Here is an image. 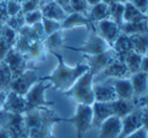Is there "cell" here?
<instances>
[{
	"mask_svg": "<svg viewBox=\"0 0 148 138\" xmlns=\"http://www.w3.org/2000/svg\"><path fill=\"white\" fill-rule=\"evenodd\" d=\"M142 56L139 54L135 53V51H131L129 54H127V56H125L124 62L126 65L128 72L130 75L136 74V73L140 72L141 71V62H142Z\"/></svg>",
	"mask_w": 148,
	"mask_h": 138,
	"instance_id": "83f0119b",
	"label": "cell"
},
{
	"mask_svg": "<svg viewBox=\"0 0 148 138\" xmlns=\"http://www.w3.org/2000/svg\"><path fill=\"white\" fill-rule=\"evenodd\" d=\"M88 18L93 23H96L100 20L110 18L109 5L104 3V2H100L96 5L91 6L88 12Z\"/></svg>",
	"mask_w": 148,
	"mask_h": 138,
	"instance_id": "cb8c5ba5",
	"label": "cell"
},
{
	"mask_svg": "<svg viewBox=\"0 0 148 138\" xmlns=\"http://www.w3.org/2000/svg\"><path fill=\"white\" fill-rule=\"evenodd\" d=\"M93 110V120H92V127L99 129L101 124L108 119L109 117L114 116L113 111L110 103H101V102H94L92 104Z\"/></svg>",
	"mask_w": 148,
	"mask_h": 138,
	"instance_id": "e0dca14e",
	"label": "cell"
},
{
	"mask_svg": "<svg viewBox=\"0 0 148 138\" xmlns=\"http://www.w3.org/2000/svg\"><path fill=\"white\" fill-rule=\"evenodd\" d=\"M130 82L133 88L134 98L139 99L148 93V81L147 74L144 72H138L136 74L131 75Z\"/></svg>",
	"mask_w": 148,
	"mask_h": 138,
	"instance_id": "44dd1931",
	"label": "cell"
},
{
	"mask_svg": "<svg viewBox=\"0 0 148 138\" xmlns=\"http://www.w3.org/2000/svg\"><path fill=\"white\" fill-rule=\"evenodd\" d=\"M147 81H148V74H147Z\"/></svg>",
	"mask_w": 148,
	"mask_h": 138,
	"instance_id": "9f6ffc18",
	"label": "cell"
},
{
	"mask_svg": "<svg viewBox=\"0 0 148 138\" xmlns=\"http://www.w3.org/2000/svg\"><path fill=\"white\" fill-rule=\"evenodd\" d=\"M124 7V16H123L124 22H136L147 19L146 15L137 9L135 6H133L130 2L125 3Z\"/></svg>",
	"mask_w": 148,
	"mask_h": 138,
	"instance_id": "f1b7e54d",
	"label": "cell"
},
{
	"mask_svg": "<svg viewBox=\"0 0 148 138\" xmlns=\"http://www.w3.org/2000/svg\"><path fill=\"white\" fill-rule=\"evenodd\" d=\"M64 47L68 49L74 51H78V53H82L84 55H98V54H101L106 51L107 49H111L109 45L97 33L95 27L90 29V34L87 38V41H85V43L81 47H66L64 45Z\"/></svg>",
	"mask_w": 148,
	"mask_h": 138,
	"instance_id": "52a82bcc",
	"label": "cell"
},
{
	"mask_svg": "<svg viewBox=\"0 0 148 138\" xmlns=\"http://www.w3.org/2000/svg\"><path fill=\"white\" fill-rule=\"evenodd\" d=\"M9 18L7 13V9H6V1L0 2V23L4 24L7 19Z\"/></svg>",
	"mask_w": 148,
	"mask_h": 138,
	"instance_id": "60d3db41",
	"label": "cell"
},
{
	"mask_svg": "<svg viewBox=\"0 0 148 138\" xmlns=\"http://www.w3.org/2000/svg\"><path fill=\"white\" fill-rule=\"evenodd\" d=\"M124 4L119 3V2H113L112 4L109 5V15L110 19L113 20L116 24H118L121 27L124 20H123V16H124Z\"/></svg>",
	"mask_w": 148,
	"mask_h": 138,
	"instance_id": "4dcf8cb0",
	"label": "cell"
},
{
	"mask_svg": "<svg viewBox=\"0 0 148 138\" xmlns=\"http://www.w3.org/2000/svg\"><path fill=\"white\" fill-rule=\"evenodd\" d=\"M5 24H7L8 26H10L12 29L16 31L18 33L19 29L22 27V26L25 25V21H24V14L22 12L16 14V15L10 16L7 19V21L5 22Z\"/></svg>",
	"mask_w": 148,
	"mask_h": 138,
	"instance_id": "e575fe53",
	"label": "cell"
},
{
	"mask_svg": "<svg viewBox=\"0 0 148 138\" xmlns=\"http://www.w3.org/2000/svg\"><path fill=\"white\" fill-rule=\"evenodd\" d=\"M111 108L113 111L114 116H117L119 118H124L128 114L132 113L135 110L136 104L134 100H122L117 99L113 102H110Z\"/></svg>",
	"mask_w": 148,
	"mask_h": 138,
	"instance_id": "7402d4cb",
	"label": "cell"
},
{
	"mask_svg": "<svg viewBox=\"0 0 148 138\" xmlns=\"http://www.w3.org/2000/svg\"><path fill=\"white\" fill-rule=\"evenodd\" d=\"M2 26H3V24L0 23V36H1V30H2Z\"/></svg>",
	"mask_w": 148,
	"mask_h": 138,
	"instance_id": "f5cc1de1",
	"label": "cell"
},
{
	"mask_svg": "<svg viewBox=\"0 0 148 138\" xmlns=\"http://www.w3.org/2000/svg\"><path fill=\"white\" fill-rule=\"evenodd\" d=\"M13 1H16V2H18V3L21 4L22 2H24V1H25V0H13Z\"/></svg>",
	"mask_w": 148,
	"mask_h": 138,
	"instance_id": "816d5d0a",
	"label": "cell"
},
{
	"mask_svg": "<svg viewBox=\"0 0 148 138\" xmlns=\"http://www.w3.org/2000/svg\"><path fill=\"white\" fill-rule=\"evenodd\" d=\"M40 22H41V25H42L43 32H45V36H47V35H49V34H51V33L62 29L60 28V22L57 21V20L51 19V18H47L42 16Z\"/></svg>",
	"mask_w": 148,
	"mask_h": 138,
	"instance_id": "836d02e7",
	"label": "cell"
},
{
	"mask_svg": "<svg viewBox=\"0 0 148 138\" xmlns=\"http://www.w3.org/2000/svg\"><path fill=\"white\" fill-rule=\"evenodd\" d=\"M23 115L28 138H56L53 127L64 122V118L49 107L35 108Z\"/></svg>",
	"mask_w": 148,
	"mask_h": 138,
	"instance_id": "6da1fadb",
	"label": "cell"
},
{
	"mask_svg": "<svg viewBox=\"0 0 148 138\" xmlns=\"http://www.w3.org/2000/svg\"><path fill=\"white\" fill-rule=\"evenodd\" d=\"M0 37H2L10 47H14V45H15V43H16V41H17L18 33L16 32L14 29H12L10 26H8L7 24L4 23L3 26H2L1 36Z\"/></svg>",
	"mask_w": 148,
	"mask_h": 138,
	"instance_id": "d6a6232c",
	"label": "cell"
},
{
	"mask_svg": "<svg viewBox=\"0 0 148 138\" xmlns=\"http://www.w3.org/2000/svg\"><path fill=\"white\" fill-rule=\"evenodd\" d=\"M27 60L28 58L24 54L12 47L9 49L3 62L9 67L12 77L14 79L21 75L25 70H27Z\"/></svg>",
	"mask_w": 148,
	"mask_h": 138,
	"instance_id": "30bf717a",
	"label": "cell"
},
{
	"mask_svg": "<svg viewBox=\"0 0 148 138\" xmlns=\"http://www.w3.org/2000/svg\"><path fill=\"white\" fill-rule=\"evenodd\" d=\"M101 1L106 4H108V5H110V4H112L113 2H115V0H101Z\"/></svg>",
	"mask_w": 148,
	"mask_h": 138,
	"instance_id": "681fc988",
	"label": "cell"
},
{
	"mask_svg": "<svg viewBox=\"0 0 148 138\" xmlns=\"http://www.w3.org/2000/svg\"><path fill=\"white\" fill-rule=\"evenodd\" d=\"M128 75L130 74H129L126 65L116 58L105 70L94 77V82L96 81L100 82L101 80H109V79H123L126 78Z\"/></svg>",
	"mask_w": 148,
	"mask_h": 138,
	"instance_id": "7c38bea8",
	"label": "cell"
},
{
	"mask_svg": "<svg viewBox=\"0 0 148 138\" xmlns=\"http://www.w3.org/2000/svg\"><path fill=\"white\" fill-rule=\"evenodd\" d=\"M45 51L47 49H45L42 41H33V43H31L28 51L24 55L26 56V58H30V60H40L41 58H45Z\"/></svg>",
	"mask_w": 148,
	"mask_h": 138,
	"instance_id": "1f68e13d",
	"label": "cell"
},
{
	"mask_svg": "<svg viewBox=\"0 0 148 138\" xmlns=\"http://www.w3.org/2000/svg\"><path fill=\"white\" fill-rule=\"evenodd\" d=\"M132 51L141 56H145L148 51V33L129 35Z\"/></svg>",
	"mask_w": 148,
	"mask_h": 138,
	"instance_id": "484cf974",
	"label": "cell"
},
{
	"mask_svg": "<svg viewBox=\"0 0 148 138\" xmlns=\"http://www.w3.org/2000/svg\"><path fill=\"white\" fill-rule=\"evenodd\" d=\"M7 93H8V92L0 91V110L3 109L4 103H5L6 97H7Z\"/></svg>",
	"mask_w": 148,
	"mask_h": 138,
	"instance_id": "bcb514c9",
	"label": "cell"
},
{
	"mask_svg": "<svg viewBox=\"0 0 148 138\" xmlns=\"http://www.w3.org/2000/svg\"><path fill=\"white\" fill-rule=\"evenodd\" d=\"M6 9H7L8 16H13L21 12V4L13 0H7L6 1Z\"/></svg>",
	"mask_w": 148,
	"mask_h": 138,
	"instance_id": "74e56055",
	"label": "cell"
},
{
	"mask_svg": "<svg viewBox=\"0 0 148 138\" xmlns=\"http://www.w3.org/2000/svg\"><path fill=\"white\" fill-rule=\"evenodd\" d=\"M42 43L45 49L49 51H55L56 49L62 47L64 43V37L62 30L60 29V30H58L56 32L45 36V39L42 41Z\"/></svg>",
	"mask_w": 148,
	"mask_h": 138,
	"instance_id": "4316f807",
	"label": "cell"
},
{
	"mask_svg": "<svg viewBox=\"0 0 148 138\" xmlns=\"http://www.w3.org/2000/svg\"><path fill=\"white\" fill-rule=\"evenodd\" d=\"M39 9H40L43 17L51 18V19L57 20L60 22H62L68 15V13L62 9V7L56 0L45 2L40 5Z\"/></svg>",
	"mask_w": 148,
	"mask_h": 138,
	"instance_id": "d6986e66",
	"label": "cell"
},
{
	"mask_svg": "<svg viewBox=\"0 0 148 138\" xmlns=\"http://www.w3.org/2000/svg\"><path fill=\"white\" fill-rule=\"evenodd\" d=\"M141 110V122H142V128L148 131V110L144 108H140Z\"/></svg>",
	"mask_w": 148,
	"mask_h": 138,
	"instance_id": "b9f144b4",
	"label": "cell"
},
{
	"mask_svg": "<svg viewBox=\"0 0 148 138\" xmlns=\"http://www.w3.org/2000/svg\"><path fill=\"white\" fill-rule=\"evenodd\" d=\"M1 1H7V0H0V2H1Z\"/></svg>",
	"mask_w": 148,
	"mask_h": 138,
	"instance_id": "11a10c76",
	"label": "cell"
},
{
	"mask_svg": "<svg viewBox=\"0 0 148 138\" xmlns=\"http://www.w3.org/2000/svg\"><path fill=\"white\" fill-rule=\"evenodd\" d=\"M122 131L121 118L111 116L106 119L99 128V138H119Z\"/></svg>",
	"mask_w": 148,
	"mask_h": 138,
	"instance_id": "5bb4252c",
	"label": "cell"
},
{
	"mask_svg": "<svg viewBox=\"0 0 148 138\" xmlns=\"http://www.w3.org/2000/svg\"><path fill=\"white\" fill-rule=\"evenodd\" d=\"M93 110L92 105L77 104L76 112L70 118H64V122L72 124L76 129L77 138H84L85 134L92 128Z\"/></svg>",
	"mask_w": 148,
	"mask_h": 138,
	"instance_id": "5b68a950",
	"label": "cell"
},
{
	"mask_svg": "<svg viewBox=\"0 0 148 138\" xmlns=\"http://www.w3.org/2000/svg\"><path fill=\"white\" fill-rule=\"evenodd\" d=\"M41 5V0H25L21 3V12L23 14L39 9Z\"/></svg>",
	"mask_w": 148,
	"mask_h": 138,
	"instance_id": "8d00e7d4",
	"label": "cell"
},
{
	"mask_svg": "<svg viewBox=\"0 0 148 138\" xmlns=\"http://www.w3.org/2000/svg\"><path fill=\"white\" fill-rule=\"evenodd\" d=\"M0 138H9V136H8L7 132H6L4 129L0 128Z\"/></svg>",
	"mask_w": 148,
	"mask_h": 138,
	"instance_id": "c3c4849f",
	"label": "cell"
},
{
	"mask_svg": "<svg viewBox=\"0 0 148 138\" xmlns=\"http://www.w3.org/2000/svg\"><path fill=\"white\" fill-rule=\"evenodd\" d=\"M112 49L115 51L118 60H121V62H123L125 56H127V54H129L131 51H132L130 36L121 32L120 35H119L117 37V39L115 41V43H114Z\"/></svg>",
	"mask_w": 148,
	"mask_h": 138,
	"instance_id": "603a6c76",
	"label": "cell"
},
{
	"mask_svg": "<svg viewBox=\"0 0 148 138\" xmlns=\"http://www.w3.org/2000/svg\"><path fill=\"white\" fill-rule=\"evenodd\" d=\"M38 81L39 77L36 71L32 69H27L21 75L12 80L9 91L14 92L20 96H25V94L29 91L30 88Z\"/></svg>",
	"mask_w": 148,
	"mask_h": 138,
	"instance_id": "9c48e42d",
	"label": "cell"
},
{
	"mask_svg": "<svg viewBox=\"0 0 148 138\" xmlns=\"http://www.w3.org/2000/svg\"><path fill=\"white\" fill-rule=\"evenodd\" d=\"M128 2H130L133 6H135L137 9L140 10L144 14L148 9V0H129Z\"/></svg>",
	"mask_w": 148,
	"mask_h": 138,
	"instance_id": "f35d334b",
	"label": "cell"
},
{
	"mask_svg": "<svg viewBox=\"0 0 148 138\" xmlns=\"http://www.w3.org/2000/svg\"><path fill=\"white\" fill-rule=\"evenodd\" d=\"M120 30L126 35L148 33V20L145 19L136 22H124L121 25Z\"/></svg>",
	"mask_w": 148,
	"mask_h": 138,
	"instance_id": "d4e9b609",
	"label": "cell"
},
{
	"mask_svg": "<svg viewBox=\"0 0 148 138\" xmlns=\"http://www.w3.org/2000/svg\"><path fill=\"white\" fill-rule=\"evenodd\" d=\"M146 55H148V51H147V54H146Z\"/></svg>",
	"mask_w": 148,
	"mask_h": 138,
	"instance_id": "680465c9",
	"label": "cell"
},
{
	"mask_svg": "<svg viewBox=\"0 0 148 138\" xmlns=\"http://www.w3.org/2000/svg\"><path fill=\"white\" fill-rule=\"evenodd\" d=\"M10 49H12V47H10L6 43V41L2 37H0V62L4 60V58H5V56L8 54Z\"/></svg>",
	"mask_w": 148,
	"mask_h": 138,
	"instance_id": "ab89813d",
	"label": "cell"
},
{
	"mask_svg": "<svg viewBox=\"0 0 148 138\" xmlns=\"http://www.w3.org/2000/svg\"><path fill=\"white\" fill-rule=\"evenodd\" d=\"M122 122V131L119 138H126L137 131L138 129L142 128V122H141V110H134L132 113L125 116L121 119Z\"/></svg>",
	"mask_w": 148,
	"mask_h": 138,
	"instance_id": "4fadbf2b",
	"label": "cell"
},
{
	"mask_svg": "<svg viewBox=\"0 0 148 138\" xmlns=\"http://www.w3.org/2000/svg\"><path fill=\"white\" fill-rule=\"evenodd\" d=\"M112 86L114 87L118 99L122 100H133L134 94H133V88L131 85L130 79H111Z\"/></svg>",
	"mask_w": 148,
	"mask_h": 138,
	"instance_id": "ffe728a7",
	"label": "cell"
},
{
	"mask_svg": "<svg viewBox=\"0 0 148 138\" xmlns=\"http://www.w3.org/2000/svg\"><path fill=\"white\" fill-rule=\"evenodd\" d=\"M135 104L137 106H139L140 108H144V109L148 110V93L143 97L139 98V99H136V101H134Z\"/></svg>",
	"mask_w": 148,
	"mask_h": 138,
	"instance_id": "7bdbcfd3",
	"label": "cell"
},
{
	"mask_svg": "<svg viewBox=\"0 0 148 138\" xmlns=\"http://www.w3.org/2000/svg\"><path fill=\"white\" fill-rule=\"evenodd\" d=\"M78 26H85L90 29L95 27V24L91 21L85 14H82L80 12H72L66 15V17L60 22V28L62 30L64 29H72Z\"/></svg>",
	"mask_w": 148,
	"mask_h": 138,
	"instance_id": "2e32d148",
	"label": "cell"
},
{
	"mask_svg": "<svg viewBox=\"0 0 148 138\" xmlns=\"http://www.w3.org/2000/svg\"><path fill=\"white\" fill-rule=\"evenodd\" d=\"M49 53L57 58L58 65L51 74L39 79L45 82H49L55 90L62 91V93L68 91L82 75L89 71V66L87 64L79 62L75 67H70L66 64L64 56L60 54L55 51Z\"/></svg>",
	"mask_w": 148,
	"mask_h": 138,
	"instance_id": "7a4b0ae2",
	"label": "cell"
},
{
	"mask_svg": "<svg viewBox=\"0 0 148 138\" xmlns=\"http://www.w3.org/2000/svg\"><path fill=\"white\" fill-rule=\"evenodd\" d=\"M147 138H148V132H147Z\"/></svg>",
	"mask_w": 148,
	"mask_h": 138,
	"instance_id": "6f0895ef",
	"label": "cell"
},
{
	"mask_svg": "<svg viewBox=\"0 0 148 138\" xmlns=\"http://www.w3.org/2000/svg\"><path fill=\"white\" fill-rule=\"evenodd\" d=\"M95 24V29L97 31V33L110 45L113 47L114 43L117 39V37L120 35L121 30L120 26L118 24H116L113 20H111L110 18L108 19H103L100 21L96 22Z\"/></svg>",
	"mask_w": 148,
	"mask_h": 138,
	"instance_id": "8fae6325",
	"label": "cell"
},
{
	"mask_svg": "<svg viewBox=\"0 0 148 138\" xmlns=\"http://www.w3.org/2000/svg\"><path fill=\"white\" fill-rule=\"evenodd\" d=\"M93 87L94 75L88 71L82 75L68 91L64 92V95L71 98L77 104L92 105L95 102Z\"/></svg>",
	"mask_w": 148,
	"mask_h": 138,
	"instance_id": "3957f363",
	"label": "cell"
},
{
	"mask_svg": "<svg viewBox=\"0 0 148 138\" xmlns=\"http://www.w3.org/2000/svg\"><path fill=\"white\" fill-rule=\"evenodd\" d=\"M41 18H42V13H41L40 9H35V10H33V11L27 12V13L24 14V21H25V24L29 26L40 22Z\"/></svg>",
	"mask_w": 148,
	"mask_h": 138,
	"instance_id": "d590c367",
	"label": "cell"
},
{
	"mask_svg": "<svg viewBox=\"0 0 148 138\" xmlns=\"http://www.w3.org/2000/svg\"><path fill=\"white\" fill-rule=\"evenodd\" d=\"M94 96L95 102L110 103L117 100V95L114 87L110 82L107 83H94Z\"/></svg>",
	"mask_w": 148,
	"mask_h": 138,
	"instance_id": "9a60e30c",
	"label": "cell"
},
{
	"mask_svg": "<svg viewBox=\"0 0 148 138\" xmlns=\"http://www.w3.org/2000/svg\"><path fill=\"white\" fill-rule=\"evenodd\" d=\"M147 132L148 131L145 130L144 128H140L126 138H147Z\"/></svg>",
	"mask_w": 148,
	"mask_h": 138,
	"instance_id": "ee69618b",
	"label": "cell"
},
{
	"mask_svg": "<svg viewBox=\"0 0 148 138\" xmlns=\"http://www.w3.org/2000/svg\"><path fill=\"white\" fill-rule=\"evenodd\" d=\"M3 110L13 114H24L26 112V102L24 96H20L12 91H8Z\"/></svg>",
	"mask_w": 148,
	"mask_h": 138,
	"instance_id": "ac0fdd59",
	"label": "cell"
},
{
	"mask_svg": "<svg viewBox=\"0 0 148 138\" xmlns=\"http://www.w3.org/2000/svg\"><path fill=\"white\" fill-rule=\"evenodd\" d=\"M84 58H86L87 65L89 66V71L94 75V77L104 71L112 62L117 58L115 51L113 49H109L106 51L98 55H84Z\"/></svg>",
	"mask_w": 148,
	"mask_h": 138,
	"instance_id": "ba28073f",
	"label": "cell"
},
{
	"mask_svg": "<svg viewBox=\"0 0 148 138\" xmlns=\"http://www.w3.org/2000/svg\"><path fill=\"white\" fill-rule=\"evenodd\" d=\"M145 15H146V18H147V20H148V9L146 10V12H145Z\"/></svg>",
	"mask_w": 148,
	"mask_h": 138,
	"instance_id": "db71d44e",
	"label": "cell"
},
{
	"mask_svg": "<svg viewBox=\"0 0 148 138\" xmlns=\"http://www.w3.org/2000/svg\"><path fill=\"white\" fill-rule=\"evenodd\" d=\"M49 88H51V84L49 82L41 81L39 79L38 82L35 83L24 96L26 102V111H30L39 107H51V106H53V102L49 101L45 98V92Z\"/></svg>",
	"mask_w": 148,
	"mask_h": 138,
	"instance_id": "8992f818",
	"label": "cell"
},
{
	"mask_svg": "<svg viewBox=\"0 0 148 138\" xmlns=\"http://www.w3.org/2000/svg\"><path fill=\"white\" fill-rule=\"evenodd\" d=\"M13 77L9 67L4 62H0V91L8 92Z\"/></svg>",
	"mask_w": 148,
	"mask_h": 138,
	"instance_id": "f546056e",
	"label": "cell"
},
{
	"mask_svg": "<svg viewBox=\"0 0 148 138\" xmlns=\"http://www.w3.org/2000/svg\"><path fill=\"white\" fill-rule=\"evenodd\" d=\"M141 72H144L148 74V55L142 56V62H141Z\"/></svg>",
	"mask_w": 148,
	"mask_h": 138,
	"instance_id": "f6af8a7d",
	"label": "cell"
},
{
	"mask_svg": "<svg viewBox=\"0 0 148 138\" xmlns=\"http://www.w3.org/2000/svg\"><path fill=\"white\" fill-rule=\"evenodd\" d=\"M129 0H115V2H119V3H122V4H125L127 3Z\"/></svg>",
	"mask_w": 148,
	"mask_h": 138,
	"instance_id": "f907efd6",
	"label": "cell"
},
{
	"mask_svg": "<svg viewBox=\"0 0 148 138\" xmlns=\"http://www.w3.org/2000/svg\"><path fill=\"white\" fill-rule=\"evenodd\" d=\"M86 2L88 3L89 6H94L96 5V4L100 3V2H102L101 0H86Z\"/></svg>",
	"mask_w": 148,
	"mask_h": 138,
	"instance_id": "7dc6e473",
	"label": "cell"
},
{
	"mask_svg": "<svg viewBox=\"0 0 148 138\" xmlns=\"http://www.w3.org/2000/svg\"><path fill=\"white\" fill-rule=\"evenodd\" d=\"M0 128L7 132L9 138H28L23 114L0 110Z\"/></svg>",
	"mask_w": 148,
	"mask_h": 138,
	"instance_id": "277c9868",
	"label": "cell"
}]
</instances>
